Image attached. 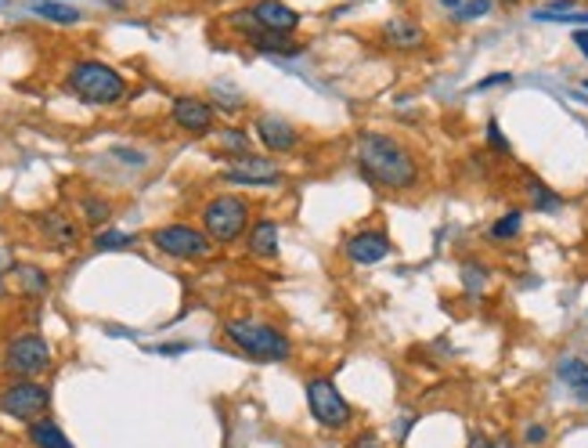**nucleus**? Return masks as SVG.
Returning a JSON list of instances; mask_svg holds the SVG:
<instances>
[{
  "label": "nucleus",
  "instance_id": "obj_1",
  "mask_svg": "<svg viewBox=\"0 0 588 448\" xmlns=\"http://www.w3.org/2000/svg\"><path fill=\"white\" fill-rule=\"evenodd\" d=\"M354 159H357V166H361V173L368 177V182L386 189V192H408V189L419 185V159L394 134H382V131L357 134Z\"/></svg>",
  "mask_w": 588,
  "mask_h": 448
},
{
  "label": "nucleus",
  "instance_id": "obj_2",
  "mask_svg": "<svg viewBox=\"0 0 588 448\" xmlns=\"http://www.w3.org/2000/svg\"><path fill=\"white\" fill-rule=\"evenodd\" d=\"M228 340L249 354L253 362H289L292 358V343L281 329H274L271 322H260V318H231L224 325Z\"/></svg>",
  "mask_w": 588,
  "mask_h": 448
},
{
  "label": "nucleus",
  "instance_id": "obj_3",
  "mask_svg": "<svg viewBox=\"0 0 588 448\" xmlns=\"http://www.w3.org/2000/svg\"><path fill=\"white\" fill-rule=\"evenodd\" d=\"M69 91L87 106H116L127 95V80L97 58H83L69 69Z\"/></svg>",
  "mask_w": 588,
  "mask_h": 448
},
{
  "label": "nucleus",
  "instance_id": "obj_4",
  "mask_svg": "<svg viewBox=\"0 0 588 448\" xmlns=\"http://www.w3.org/2000/svg\"><path fill=\"white\" fill-rule=\"evenodd\" d=\"M304 394H307V409H311L315 423H322L325 430H347L354 423V409L332 376H311L304 384Z\"/></svg>",
  "mask_w": 588,
  "mask_h": 448
},
{
  "label": "nucleus",
  "instance_id": "obj_5",
  "mask_svg": "<svg viewBox=\"0 0 588 448\" xmlns=\"http://www.w3.org/2000/svg\"><path fill=\"white\" fill-rule=\"evenodd\" d=\"M246 228H249V203L246 199H239V196H217V199H210L203 207V232L214 242H221V246L235 242Z\"/></svg>",
  "mask_w": 588,
  "mask_h": 448
},
{
  "label": "nucleus",
  "instance_id": "obj_6",
  "mask_svg": "<svg viewBox=\"0 0 588 448\" xmlns=\"http://www.w3.org/2000/svg\"><path fill=\"white\" fill-rule=\"evenodd\" d=\"M4 369L15 380H37L51 369V343L40 333H19L4 347Z\"/></svg>",
  "mask_w": 588,
  "mask_h": 448
},
{
  "label": "nucleus",
  "instance_id": "obj_7",
  "mask_svg": "<svg viewBox=\"0 0 588 448\" xmlns=\"http://www.w3.org/2000/svg\"><path fill=\"white\" fill-rule=\"evenodd\" d=\"M152 246L173 260H206L214 253V239L191 224H163L152 232Z\"/></svg>",
  "mask_w": 588,
  "mask_h": 448
},
{
  "label": "nucleus",
  "instance_id": "obj_8",
  "mask_svg": "<svg viewBox=\"0 0 588 448\" xmlns=\"http://www.w3.org/2000/svg\"><path fill=\"white\" fill-rule=\"evenodd\" d=\"M47 405H51V394L37 380H12L4 391H0V409H4L12 419L33 423L47 412Z\"/></svg>",
  "mask_w": 588,
  "mask_h": 448
},
{
  "label": "nucleus",
  "instance_id": "obj_9",
  "mask_svg": "<svg viewBox=\"0 0 588 448\" xmlns=\"http://www.w3.org/2000/svg\"><path fill=\"white\" fill-rule=\"evenodd\" d=\"M224 182L231 185H278L281 170L274 159L267 156H231V163L224 166Z\"/></svg>",
  "mask_w": 588,
  "mask_h": 448
},
{
  "label": "nucleus",
  "instance_id": "obj_10",
  "mask_svg": "<svg viewBox=\"0 0 588 448\" xmlns=\"http://www.w3.org/2000/svg\"><path fill=\"white\" fill-rule=\"evenodd\" d=\"M390 249H394V246H390V235L379 232V228H365V232H357V235H350V239L343 242L347 260H350V264H361V267L379 264Z\"/></svg>",
  "mask_w": 588,
  "mask_h": 448
},
{
  "label": "nucleus",
  "instance_id": "obj_11",
  "mask_svg": "<svg viewBox=\"0 0 588 448\" xmlns=\"http://www.w3.org/2000/svg\"><path fill=\"white\" fill-rule=\"evenodd\" d=\"M170 116H173V123H177L181 131H188V134H210V131H214V106L203 102V98H191V95L177 98L173 109H170Z\"/></svg>",
  "mask_w": 588,
  "mask_h": 448
},
{
  "label": "nucleus",
  "instance_id": "obj_12",
  "mask_svg": "<svg viewBox=\"0 0 588 448\" xmlns=\"http://www.w3.org/2000/svg\"><path fill=\"white\" fill-rule=\"evenodd\" d=\"M379 37H382L386 47H394V51H416V47L426 44V30L416 19H408V15L386 19L382 30H379Z\"/></svg>",
  "mask_w": 588,
  "mask_h": 448
},
{
  "label": "nucleus",
  "instance_id": "obj_13",
  "mask_svg": "<svg viewBox=\"0 0 588 448\" xmlns=\"http://www.w3.org/2000/svg\"><path fill=\"white\" fill-rule=\"evenodd\" d=\"M249 12H253V19H256V26H260L264 33H281V37H289L292 30L300 26V15L292 12L289 4H281V0H256Z\"/></svg>",
  "mask_w": 588,
  "mask_h": 448
},
{
  "label": "nucleus",
  "instance_id": "obj_14",
  "mask_svg": "<svg viewBox=\"0 0 588 448\" xmlns=\"http://www.w3.org/2000/svg\"><path fill=\"white\" fill-rule=\"evenodd\" d=\"M256 138L264 141L267 152H292V148L300 145V131L292 127L289 120L271 116V113H264V116L256 120Z\"/></svg>",
  "mask_w": 588,
  "mask_h": 448
},
{
  "label": "nucleus",
  "instance_id": "obj_15",
  "mask_svg": "<svg viewBox=\"0 0 588 448\" xmlns=\"http://www.w3.org/2000/svg\"><path fill=\"white\" fill-rule=\"evenodd\" d=\"M40 235L47 239V246H55V249H76L80 246V228H76V221H69L65 214H58V210H51V214H40Z\"/></svg>",
  "mask_w": 588,
  "mask_h": 448
},
{
  "label": "nucleus",
  "instance_id": "obj_16",
  "mask_svg": "<svg viewBox=\"0 0 588 448\" xmlns=\"http://www.w3.org/2000/svg\"><path fill=\"white\" fill-rule=\"evenodd\" d=\"M249 253L253 257H274L278 253V224L271 217H256L249 228Z\"/></svg>",
  "mask_w": 588,
  "mask_h": 448
},
{
  "label": "nucleus",
  "instance_id": "obj_17",
  "mask_svg": "<svg viewBox=\"0 0 588 448\" xmlns=\"http://www.w3.org/2000/svg\"><path fill=\"white\" fill-rule=\"evenodd\" d=\"M29 441H33L37 448H76V444L65 437V430H62L55 419H47V416H40V419L29 423Z\"/></svg>",
  "mask_w": 588,
  "mask_h": 448
},
{
  "label": "nucleus",
  "instance_id": "obj_18",
  "mask_svg": "<svg viewBox=\"0 0 588 448\" xmlns=\"http://www.w3.org/2000/svg\"><path fill=\"white\" fill-rule=\"evenodd\" d=\"M249 44H253L256 51H264V55H281V58H297V55L304 51V44L289 40V37H281V33H264V30H256V33L249 37Z\"/></svg>",
  "mask_w": 588,
  "mask_h": 448
},
{
  "label": "nucleus",
  "instance_id": "obj_19",
  "mask_svg": "<svg viewBox=\"0 0 588 448\" xmlns=\"http://www.w3.org/2000/svg\"><path fill=\"white\" fill-rule=\"evenodd\" d=\"M12 275H15V283H19V293H26V297H44V293L51 290V279L40 272L37 264H15Z\"/></svg>",
  "mask_w": 588,
  "mask_h": 448
},
{
  "label": "nucleus",
  "instance_id": "obj_20",
  "mask_svg": "<svg viewBox=\"0 0 588 448\" xmlns=\"http://www.w3.org/2000/svg\"><path fill=\"white\" fill-rule=\"evenodd\" d=\"M556 373H559V380H563L577 398L588 402V362H584V358H563Z\"/></svg>",
  "mask_w": 588,
  "mask_h": 448
},
{
  "label": "nucleus",
  "instance_id": "obj_21",
  "mask_svg": "<svg viewBox=\"0 0 588 448\" xmlns=\"http://www.w3.org/2000/svg\"><path fill=\"white\" fill-rule=\"evenodd\" d=\"M29 12H37V15H44V19L58 22V26H72V22H80V12L69 8V4H58V0H33Z\"/></svg>",
  "mask_w": 588,
  "mask_h": 448
},
{
  "label": "nucleus",
  "instance_id": "obj_22",
  "mask_svg": "<svg viewBox=\"0 0 588 448\" xmlns=\"http://www.w3.org/2000/svg\"><path fill=\"white\" fill-rule=\"evenodd\" d=\"M520 228H524V214H520V210H509L506 217H499V221L491 224V232H487V235H491V239H517Z\"/></svg>",
  "mask_w": 588,
  "mask_h": 448
},
{
  "label": "nucleus",
  "instance_id": "obj_23",
  "mask_svg": "<svg viewBox=\"0 0 588 448\" xmlns=\"http://www.w3.org/2000/svg\"><path fill=\"white\" fill-rule=\"evenodd\" d=\"M134 246V235L130 232H116V228H105L94 235V249H127Z\"/></svg>",
  "mask_w": 588,
  "mask_h": 448
},
{
  "label": "nucleus",
  "instance_id": "obj_24",
  "mask_svg": "<svg viewBox=\"0 0 588 448\" xmlns=\"http://www.w3.org/2000/svg\"><path fill=\"white\" fill-rule=\"evenodd\" d=\"M221 145H224L228 152H235V156H249V148H253L249 134H246V131H239V127H228V131H221Z\"/></svg>",
  "mask_w": 588,
  "mask_h": 448
},
{
  "label": "nucleus",
  "instance_id": "obj_25",
  "mask_svg": "<svg viewBox=\"0 0 588 448\" xmlns=\"http://www.w3.org/2000/svg\"><path fill=\"white\" fill-rule=\"evenodd\" d=\"M83 217H87L90 224H105V221L113 217V207H109L105 199H83Z\"/></svg>",
  "mask_w": 588,
  "mask_h": 448
},
{
  "label": "nucleus",
  "instance_id": "obj_26",
  "mask_svg": "<svg viewBox=\"0 0 588 448\" xmlns=\"http://www.w3.org/2000/svg\"><path fill=\"white\" fill-rule=\"evenodd\" d=\"M462 283L469 293H480L483 283H487V267L483 264H462Z\"/></svg>",
  "mask_w": 588,
  "mask_h": 448
},
{
  "label": "nucleus",
  "instance_id": "obj_27",
  "mask_svg": "<svg viewBox=\"0 0 588 448\" xmlns=\"http://www.w3.org/2000/svg\"><path fill=\"white\" fill-rule=\"evenodd\" d=\"M531 199H534L538 210H556V207H559V196H552L542 182H531Z\"/></svg>",
  "mask_w": 588,
  "mask_h": 448
},
{
  "label": "nucleus",
  "instance_id": "obj_28",
  "mask_svg": "<svg viewBox=\"0 0 588 448\" xmlns=\"http://www.w3.org/2000/svg\"><path fill=\"white\" fill-rule=\"evenodd\" d=\"M487 12H491V0H466V4L455 12V19L469 22V19H480V15H487Z\"/></svg>",
  "mask_w": 588,
  "mask_h": 448
},
{
  "label": "nucleus",
  "instance_id": "obj_29",
  "mask_svg": "<svg viewBox=\"0 0 588 448\" xmlns=\"http://www.w3.org/2000/svg\"><path fill=\"white\" fill-rule=\"evenodd\" d=\"M487 141H491V145H495L499 152H509V141L502 138V131H499V123H495V120L487 123Z\"/></svg>",
  "mask_w": 588,
  "mask_h": 448
},
{
  "label": "nucleus",
  "instance_id": "obj_30",
  "mask_svg": "<svg viewBox=\"0 0 588 448\" xmlns=\"http://www.w3.org/2000/svg\"><path fill=\"white\" fill-rule=\"evenodd\" d=\"M513 76L509 72H495V76H487V80H480L476 83V91H487V87H499V83H509Z\"/></svg>",
  "mask_w": 588,
  "mask_h": 448
},
{
  "label": "nucleus",
  "instance_id": "obj_31",
  "mask_svg": "<svg viewBox=\"0 0 588 448\" xmlns=\"http://www.w3.org/2000/svg\"><path fill=\"white\" fill-rule=\"evenodd\" d=\"M350 448H382V441H379L375 434H361V437H354Z\"/></svg>",
  "mask_w": 588,
  "mask_h": 448
},
{
  "label": "nucleus",
  "instance_id": "obj_32",
  "mask_svg": "<svg viewBox=\"0 0 588 448\" xmlns=\"http://www.w3.org/2000/svg\"><path fill=\"white\" fill-rule=\"evenodd\" d=\"M549 437V430L545 427H527V444H542Z\"/></svg>",
  "mask_w": 588,
  "mask_h": 448
},
{
  "label": "nucleus",
  "instance_id": "obj_33",
  "mask_svg": "<svg viewBox=\"0 0 588 448\" xmlns=\"http://www.w3.org/2000/svg\"><path fill=\"white\" fill-rule=\"evenodd\" d=\"M574 44H577V47H581V55L588 58V33H584V30H581V33H574Z\"/></svg>",
  "mask_w": 588,
  "mask_h": 448
},
{
  "label": "nucleus",
  "instance_id": "obj_34",
  "mask_svg": "<svg viewBox=\"0 0 588 448\" xmlns=\"http://www.w3.org/2000/svg\"><path fill=\"white\" fill-rule=\"evenodd\" d=\"M487 448H517L509 437H499V441H487Z\"/></svg>",
  "mask_w": 588,
  "mask_h": 448
},
{
  "label": "nucleus",
  "instance_id": "obj_35",
  "mask_svg": "<svg viewBox=\"0 0 588 448\" xmlns=\"http://www.w3.org/2000/svg\"><path fill=\"white\" fill-rule=\"evenodd\" d=\"M441 4H448V8H462V0H441Z\"/></svg>",
  "mask_w": 588,
  "mask_h": 448
},
{
  "label": "nucleus",
  "instance_id": "obj_36",
  "mask_svg": "<svg viewBox=\"0 0 588 448\" xmlns=\"http://www.w3.org/2000/svg\"><path fill=\"white\" fill-rule=\"evenodd\" d=\"M8 293V283H4V275H0V297H4Z\"/></svg>",
  "mask_w": 588,
  "mask_h": 448
},
{
  "label": "nucleus",
  "instance_id": "obj_37",
  "mask_svg": "<svg viewBox=\"0 0 588 448\" xmlns=\"http://www.w3.org/2000/svg\"><path fill=\"white\" fill-rule=\"evenodd\" d=\"M8 4H12V0H0V8H8Z\"/></svg>",
  "mask_w": 588,
  "mask_h": 448
},
{
  "label": "nucleus",
  "instance_id": "obj_38",
  "mask_svg": "<svg viewBox=\"0 0 588 448\" xmlns=\"http://www.w3.org/2000/svg\"><path fill=\"white\" fill-rule=\"evenodd\" d=\"M584 91H588V80H584Z\"/></svg>",
  "mask_w": 588,
  "mask_h": 448
}]
</instances>
